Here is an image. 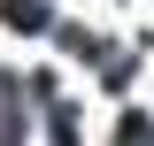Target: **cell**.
I'll list each match as a JSON object with an SVG mask.
<instances>
[{
  "label": "cell",
  "mask_w": 154,
  "mask_h": 146,
  "mask_svg": "<svg viewBox=\"0 0 154 146\" xmlns=\"http://www.w3.org/2000/svg\"><path fill=\"white\" fill-rule=\"evenodd\" d=\"M0 16L16 23V31H46V16H54V8H46V0H0Z\"/></svg>",
  "instance_id": "obj_1"
}]
</instances>
